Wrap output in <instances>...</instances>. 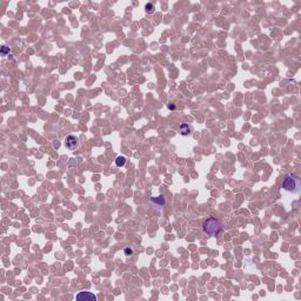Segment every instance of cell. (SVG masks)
<instances>
[{
    "label": "cell",
    "instance_id": "cell-2",
    "mask_svg": "<svg viewBox=\"0 0 301 301\" xmlns=\"http://www.w3.org/2000/svg\"><path fill=\"white\" fill-rule=\"evenodd\" d=\"M301 181L300 178L295 174H287L282 181V188L287 192H292V193H299L300 191Z\"/></svg>",
    "mask_w": 301,
    "mask_h": 301
},
{
    "label": "cell",
    "instance_id": "cell-10",
    "mask_svg": "<svg viewBox=\"0 0 301 301\" xmlns=\"http://www.w3.org/2000/svg\"><path fill=\"white\" fill-rule=\"evenodd\" d=\"M132 253H133L132 248H126V249H125V254H126V255H131Z\"/></svg>",
    "mask_w": 301,
    "mask_h": 301
},
{
    "label": "cell",
    "instance_id": "cell-8",
    "mask_svg": "<svg viewBox=\"0 0 301 301\" xmlns=\"http://www.w3.org/2000/svg\"><path fill=\"white\" fill-rule=\"evenodd\" d=\"M145 10H146V12H147L148 14H153L154 11H155V7H154V5H153V4L147 2V4H146V6H145Z\"/></svg>",
    "mask_w": 301,
    "mask_h": 301
},
{
    "label": "cell",
    "instance_id": "cell-7",
    "mask_svg": "<svg viewBox=\"0 0 301 301\" xmlns=\"http://www.w3.org/2000/svg\"><path fill=\"white\" fill-rule=\"evenodd\" d=\"M126 162H127V159L125 157H118L116 160V165L118 167H122L126 165Z\"/></svg>",
    "mask_w": 301,
    "mask_h": 301
},
{
    "label": "cell",
    "instance_id": "cell-3",
    "mask_svg": "<svg viewBox=\"0 0 301 301\" xmlns=\"http://www.w3.org/2000/svg\"><path fill=\"white\" fill-rule=\"evenodd\" d=\"M66 147L70 150H75L79 147V140L75 135H68L66 138Z\"/></svg>",
    "mask_w": 301,
    "mask_h": 301
},
{
    "label": "cell",
    "instance_id": "cell-1",
    "mask_svg": "<svg viewBox=\"0 0 301 301\" xmlns=\"http://www.w3.org/2000/svg\"><path fill=\"white\" fill-rule=\"evenodd\" d=\"M202 230L207 235H213L217 236L219 235L221 232L223 231V225L221 223L220 221L215 218H208L204 221L202 223Z\"/></svg>",
    "mask_w": 301,
    "mask_h": 301
},
{
    "label": "cell",
    "instance_id": "cell-11",
    "mask_svg": "<svg viewBox=\"0 0 301 301\" xmlns=\"http://www.w3.org/2000/svg\"><path fill=\"white\" fill-rule=\"evenodd\" d=\"M168 108H170L171 111H174V109H175V105H174V104H170V105H168Z\"/></svg>",
    "mask_w": 301,
    "mask_h": 301
},
{
    "label": "cell",
    "instance_id": "cell-12",
    "mask_svg": "<svg viewBox=\"0 0 301 301\" xmlns=\"http://www.w3.org/2000/svg\"><path fill=\"white\" fill-rule=\"evenodd\" d=\"M59 146H60V144H59V142H54V147H57V148H58Z\"/></svg>",
    "mask_w": 301,
    "mask_h": 301
},
{
    "label": "cell",
    "instance_id": "cell-5",
    "mask_svg": "<svg viewBox=\"0 0 301 301\" xmlns=\"http://www.w3.org/2000/svg\"><path fill=\"white\" fill-rule=\"evenodd\" d=\"M192 132H193V127L189 124H186V122L180 124V126H179V134L180 135L187 137V135H191Z\"/></svg>",
    "mask_w": 301,
    "mask_h": 301
},
{
    "label": "cell",
    "instance_id": "cell-6",
    "mask_svg": "<svg viewBox=\"0 0 301 301\" xmlns=\"http://www.w3.org/2000/svg\"><path fill=\"white\" fill-rule=\"evenodd\" d=\"M150 201H152L154 205L159 206V207H163V206L166 205V198H165V195H162V194L158 198H150Z\"/></svg>",
    "mask_w": 301,
    "mask_h": 301
},
{
    "label": "cell",
    "instance_id": "cell-9",
    "mask_svg": "<svg viewBox=\"0 0 301 301\" xmlns=\"http://www.w3.org/2000/svg\"><path fill=\"white\" fill-rule=\"evenodd\" d=\"M8 53H10V47H7V46L1 47V54H2V55H7Z\"/></svg>",
    "mask_w": 301,
    "mask_h": 301
},
{
    "label": "cell",
    "instance_id": "cell-4",
    "mask_svg": "<svg viewBox=\"0 0 301 301\" xmlns=\"http://www.w3.org/2000/svg\"><path fill=\"white\" fill-rule=\"evenodd\" d=\"M75 299L78 301H95L97 296L91 292H80L77 294Z\"/></svg>",
    "mask_w": 301,
    "mask_h": 301
}]
</instances>
